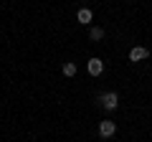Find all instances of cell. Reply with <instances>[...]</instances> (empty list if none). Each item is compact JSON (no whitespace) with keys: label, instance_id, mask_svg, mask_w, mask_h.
<instances>
[{"label":"cell","instance_id":"1","mask_svg":"<svg viewBox=\"0 0 152 142\" xmlns=\"http://www.w3.org/2000/svg\"><path fill=\"white\" fill-rule=\"evenodd\" d=\"M86 71L91 74V76H99V74L104 71V61H102V59H91V61L86 64Z\"/></svg>","mask_w":152,"mask_h":142},{"label":"cell","instance_id":"2","mask_svg":"<svg viewBox=\"0 0 152 142\" xmlns=\"http://www.w3.org/2000/svg\"><path fill=\"white\" fill-rule=\"evenodd\" d=\"M102 104L107 107V109H117V104H119V97H117L114 91H109V94H104V97H102Z\"/></svg>","mask_w":152,"mask_h":142},{"label":"cell","instance_id":"3","mask_svg":"<svg viewBox=\"0 0 152 142\" xmlns=\"http://www.w3.org/2000/svg\"><path fill=\"white\" fill-rule=\"evenodd\" d=\"M147 59V48L145 46H134V48L129 51V61H145Z\"/></svg>","mask_w":152,"mask_h":142},{"label":"cell","instance_id":"4","mask_svg":"<svg viewBox=\"0 0 152 142\" xmlns=\"http://www.w3.org/2000/svg\"><path fill=\"white\" fill-rule=\"evenodd\" d=\"M114 130H117V127H114V122H109V119L99 124V135H102V137H112Z\"/></svg>","mask_w":152,"mask_h":142},{"label":"cell","instance_id":"5","mask_svg":"<svg viewBox=\"0 0 152 142\" xmlns=\"http://www.w3.org/2000/svg\"><path fill=\"white\" fill-rule=\"evenodd\" d=\"M76 20L84 23V26H89V23H91V10H89V8H81V10L76 13Z\"/></svg>","mask_w":152,"mask_h":142},{"label":"cell","instance_id":"6","mask_svg":"<svg viewBox=\"0 0 152 142\" xmlns=\"http://www.w3.org/2000/svg\"><path fill=\"white\" fill-rule=\"evenodd\" d=\"M76 71H79V69H76V64H74V61L64 64V76H76Z\"/></svg>","mask_w":152,"mask_h":142},{"label":"cell","instance_id":"7","mask_svg":"<svg viewBox=\"0 0 152 142\" xmlns=\"http://www.w3.org/2000/svg\"><path fill=\"white\" fill-rule=\"evenodd\" d=\"M89 38H91V41H102V38H104V31H102V28H91Z\"/></svg>","mask_w":152,"mask_h":142}]
</instances>
